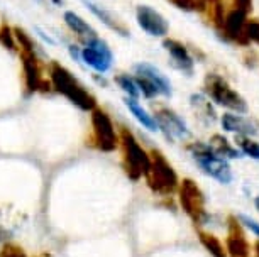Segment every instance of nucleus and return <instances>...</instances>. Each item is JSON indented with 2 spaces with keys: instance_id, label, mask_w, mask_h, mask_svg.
Wrapping results in <instances>:
<instances>
[{
  "instance_id": "72a5a7b5",
  "label": "nucleus",
  "mask_w": 259,
  "mask_h": 257,
  "mask_svg": "<svg viewBox=\"0 0 259 257\" xmlns=\"http://www.w3.org/2000/svg\"><path fill=\"white\" fill-rule=\"evenodd\" d=\"M203 6H207V4H215V2H222V0H202ZM203 12V11H202Z\"/></svg>"
},
{
  "instance_id": "412c9836",
  "label": "nucleus",
  "mask_w": 259,
  "mask_h": 257,
  "mask_svg": "<svg viewBox=\"0 0 259 257\" xmlns=\"http://www.w3.org/2000/svg\"><path fill=\"white\" fill-rule=\"evenodd\" d=\"M207 144L213 149V152L217 154V156H221L224 159H236V158H241V154H242L237 147H234V145L229 142V139H226L221 134H213Z\"/></svg>"
},
{
  "instance_id": "58836bf2",
  "label": "nucleus",
  "mask_w": 259,
  "mask_h": 257,
  "mask_svg": "<svg viewBox=\"0 0 259 257\" xmlns=\"http://www.w3.org/2000/svg\"><path fill=\"white\" fill-rule=\"evenodd\" d=\"M39 257H42V255H39Z\"/></svg>"
},
{
  "instance_id": "393cba45",
  "label": "nucleus",
  "mask_w": 259,
  "mask_h": 257,
  "mask_svg": "<svg viewBox=\"0 0 259 257\" xmlns=\"http://www.w3.org/2000/svg\"><path fill=\"white\" fill-rule=\"evenodd\" d=\"M0 44L11 53H19L16 37H14V29L9 24H2L0 26Z\"/></svg>"
},
{
  "instance_id": "39448f33",
  "label": "nucleus",
  "mask_w": 259,
  "mask_h": 257,
  "mask_svg": "<svg viewBox=\"0 0 259 257\" xmlns=\"http://www.w3.org/2000/svg\"><path fill=\"white\" fill-rule=\"evenodd\" d=\"M151 164L148 173L144 174L146 185L154 195L161 196H169L175 191H178L180 186V179L178 174L175 171V168L171 166L168 159L164 158L163 152L159 151H151L149 152Z\"/></svg>"
},
{
  "instance_id": "a211bd4d",
  "label": "nucleus",
  "mask_w": 259,
  "mask_h": 257,
  "mask_svg": "<svg viewBox=\"0 0 259 257\" xmlns=\"http://www.w3.org/2000/svg\"><path fill=\"white\" fill-rule=\"evenodd\" d=\"M221 124L224 130L232 132L236 135H249V137H252V135L257 134L256 125L241 114H234V112L224 114L221 119Z\"/></svg>"
},
{
  "instance_id": "4468645a",
  "label": "nucleus",
  "mask_w": 259,
  "mask_h": 257,
  "mask_svg": "<svg viewBox=\"0 0 259 257\" xmlns=\"http://www.w3.org/2000/svg\"><path fill=\"white\" fill-rule=\"evenodd\" d=\"M163 47L166 53L169 55V63L175 70L185 73V75H193L195 70V58L190 53V49L183 44L182 41L173 39V37H164L163 41Z\"/></svg>"
},
{
  "instance_id": "423d86ee",
  "label": "nucleus",
  "mask_w": 259,
  "mask_h": 257,
  "mask_svg": "<svg viewBox=\"0 0 259 257\" xmlns=\"http://www.w3.org/2000/svg\"><path fill=\"white\" fill-rule=\"evenodd\" d=\"M134 80L139 86L141 96L148 100H154L158 96L169 98L173 95V85L168 76L159 68H156L151 63L141 61L134 65Z\"/></svg>"
},
{
  "instance_id": "aec40b11",
  "label": "nucleus",
  "mask_w": 259,
  "mask_h": 257,
  "mask_svg": "<svg viewBox=\"0 0 259 257\" xmlns=\"http://www.w3.org/2000/svg\"><path fill=\"white\" fill-rule=\"evenodd\" d=\"M190 105H192L195 115H198L200 120H203L205 124H213L215 122V112L213 107L210 105V100L202 93H193L190 96Z\"/></svg>"
},
{
  "instance_id": "5701e85b",
  "label": "nucleus",
  "mask_w": 259,
  "mask_h": 257,
  "mask_svg": "<svg viewBox=\"0 0 259 257\" xmlns=\"http://www.w3.org/2000/svg\"><path fill=\"white\" fill-rule=\"evenodd\" d=\"M115 85L119 86V88L124 91L125 96H129V98H136L139 100L141 98V91H139V86L136 83L134 76L133 75H127V73H119V75H115Z\"/></svg>"
},
{
  "instance_id": "1a4fd4ad",
  "label": "nucleus",
  "mask_w": 259,
  "mask_h": 257,
  "mask_svg": "<svg viewBox=\"0 0 259 257\" xmlns=\"http://www.w3.org/2000/svg\"><path fill=\"white\" fill-rule=\"evenodd\" d=\"M178 200L182 205L183 212L190 217V220L195 225H205L210 220V215L207 212V200H205L203 191L193 179H183L178 186Z\"/></svg>"
},
{
  "instance_id": "6e6552de",
  "label": "nucleus",
  "mask_w": 259,
  "mask_h": 257,
  "mask_svg": "<svg viewBox=\"0 0 259 257\" xmlns=\"http://www.w3.org/2000/svg\"><path fill=\"white\" fill-rule=\"evenodd\" d=\"M22 65V75H24V86H26V93H50L53 91L50 78L46 73V65L41 60V55L29 51H19Z\"/></svg>"
},
{
  "instance_id": "f257e3e1",
  "label": "nucleus",
  "mask_w": 259,
  "mask_h": 257,
  "mask_svg": "<svg viewBox=\"0 0 259 257\" xmlns=\"http://www.w3.org/2000/svg\"><path fill=\"white\" fill-rule=\"evenodd\" d=\"M46 73L50 78L51 88L56 93L63 95L65 98L80 109L81 112H92L97 109V96L76 78L65 65L58 61H50L46 65Z\"/></svg>"
},
{
  "instance_id": "f704fd0d",
  "label": "nucleus",
  "mask_w": 259,
  "mask_h": 257,
  "mask_svg": "<svg viewBox=\"0 0 259 257\" xmlns=\"http://www.w3.org/2000/svg\"><path fill=\"white\" fill-rule=\"evenodd\" d=\"M254 205H256V210L259 212V196L254 198Z\"/></svg>"
},
{
  "instance_id": "2eb2a0df",
  "label": "nucleus",
  "mask_w": 259,
  "mask_h": 257,
  "mask_svg": "<svg viewBox=\"0 0 259 257\" xmlns=\"http://www.w3.org/2000/svg\"><path fill=\"white\" fill-rule=\"evenodd\" d=\"M226 252L227 257H251V245H249L246 234H244V229L239 224L237 217L229 218Z\"/></svg>"
},
{
  "instance_id": "4c0bfd02",
  "label": "nucleus",
  "mask_w": 259,
  "mask_h": 257,
  "mask_svg": "<svg viewBox=\"0 0 259 257\" xmlns=\"http://www.w3.org/2000/svg\"><path fill=\"white\" fill-rule=\"evenodd\" d=\"M92 2H95V0H92Z\"/></svg>"
},
{
  "instance_id": "bb28decb",
  "label": "nucleus",
  "mask_w": 259,
  "mask_h": 257,
  "mask_svg": "<svg viewBox=\"0 0 259 257\" xmlns=\"http://www.w3.org/2000/svg\"><path fill=\"white\" fill-rule=\"evenodd\" d=\"M0 257H29V255L19 244L6 242V244L0 247Z\"/></svg>"
},
{
  "instance_id": "0eeeda50",
  "label": "nucleus",
  "mask_w": 259,
  "mask_h": 257,
  "mask_svg": "<svg viewBox=\"0 0 259 257\" xmlns=\"http://www.w3.org/2000/svg\"><path fill=\"white\" fill-rule=\"evenodd\" d=\"M203 93L208 100L231 110L234 114H247V104L229 81L217 73H207L203 80Z\"/></svg>"
},
{
  "instance_id": "a878e982",
  "label": "nucleus",
  "mask_w": 259,
  "mask_h": 257,
  "mask_svg": "<svg viewBox=\"0 0 259 257\" xmlns=\"http://www.w3.org/2000/svg\"><path fill=\"white\" fill-rule=\"evenodd\" d=\"M168 2L185 12H200L202 14V11L205 9L202 0H168Z\"/></svg>"
},
{
  "instance_id": "c85d7f7f",
  "label": "nucleus",
  "mask_w": 259,
  "mask_h": 257,
  "mask_svg": "<svg viewBox=\"0 0 259 257\" xmlns=\"http://www.w3.org/2000/svg\"><path fill=\"white\" fill-rule=\"evenodd\" d=\"M226 6L232 7V9H237V11L247 14V16L252 12V0H227Z\"/></svg>"
},
{
  "instance_id": "c756f323",
  "label": "nucleus",
  "mask_w": 259,
  "mask_h": 257,
  "mask_svg": "<svg viewBox=\"0 0 259 257\" xmlns=\"http://www.w3.org/2000/svg\"><path fill=\"white\" fill-rule=\"evenodd\" d=\"M237 220L242 227H246L247 230H251L254 235L259 237V222H256L254 218L247 217V215H242V213L241 215H237Z\"/></svg>"
},
{
  "instance_id": "f3484780",
  "label": "nucleus",
  "mask_w": 259,
  "mask_h": 257,
  "mask_svg": "<svg viewBox=\"0 0 259 257\" xmlns=\"http://www.w3.org/2000/svg\"><path fill=\"white\" fill-rule=\"evenodd\" d=\"M63 22H65V26L68 27V31L76 37V42L80 46L87 44L89 41H92L94 37L99 36V32L90 26L89 21H85V19L75 11L63 12Z\"/></svg>"
},
{
  "instance_id": "7ed1b4c3",
  "label": "nucleus",
  "mask_w": 259,
  "mask_h": 257,
  "mask_svg": "<svg viewBox=\"0 0 259 257\" xmlns=\"http://www.w3.org/2000/svg\"><path fill=\"white\" fill-rule=\"evenodd\" d=\"M85 144L99 152H115L119 149V129L110 114L100 107L90 112V129Z\"/></svg>"
},
{
  "instance_id": "f03ea898",
  "label": "nucleus",
  "mask_w": 259,
  "mask_h": 257,
  "mask_svg": "<svg viewBox=\"0 0 259 257\" xmlns=\"http://www.w3.org/2000/svg\"><path fill=\"white\" fill-rule=\"evenodd\" d=\"M119 149L122 152V169H124L125 176L131 181L138 183L149 169V152L139 144L133 130H129L124 125L119 127Z\"/></svg>"
},
{
  "instance_id": "2f4dec72",
  "label": "nucleus",
  "mask_w": 259,
  "mask_h": 257,
  "mask_svg": "<svg viewBox=\"0 0 259 257\" xmlns=\"http://www.w3.org/2000/svg\"><path fill=\"white\" fill-rule=\"evenodd\" d=\"M92 80H94L97 85L104 86V88H105L107 85H109V81H107L105 75H99V73H92Z\"/></svg>"
},
{
  "instance_id": "4be33fe9",
  "label": "nucleus",
  "mask_w": 259,
  "mask_h": 257,
  "mask_svg": "<svg viewBox=\"0 0 259 257\" xmlns=\"http://www.w3.org/2000/svg\"><path fill=\"white\" fill-rule=\"evenodd\" d=\"M198 240L203 245V249L212 257H227L226 247L219 240V237H215L213 234H207L203 230H198Z\"/></svg>"
},
{
  "instance_id": "f8f14e48",
  "label": "nucleus",
  "mask_w": 259,
  "mask_h": 257,
  "mask_svg": "<svg viewBox=\"0 0 259 257\" xmlns=\"http://www.w3.org/2000/svg\"><path fill=\"white\" fill-rule=\"evenodd\" d=\"M247 17H249L247 14L226 6V12H224L222 24H221V27H219L217 34L227 42H234V44H239V46H249L251 42L247 41L246 32H244Z\"/></svg>"
},
{
  "instance_id": "c9c22d12",
  "label": "nucleus",
  "mask_w": 259,
  "mask_h": 257,
  "mask_svg": "<svg viewBox=\"0 0 259 257\" xmlns=\"http://www.w3.org/2000/svg\"><path fill=\"white\" fill-rule=\"evenodd\" d=\"M0 239H6V230L0 229Z\"/></svg>"
},
{
  "instance_id": "9b49d317",
  "label": "nucleus",
  "mask_w": 259,
  "mask_h": 257,
  "mask_svg": "<svg viewBox=\"0 0 259 257\" xmlns=\"http://www.w3.org/2000/svg\"><path fill=\"white\" fill-rule=\"evenodd\" d=\"M154 120L158 124V130L163 132V135L169 142H178V140H187L192 137L187 122L182 115H178L173 109L166 105H158L154 110Z\"/></svg>"
},
{
  "instance_id": "ddd939ff",
  "label": "nucleus",
  "mask_w": 259,
  "mask_h": 257,
  "mask_svg": "<svg viewBox=\"0 0 259 257\" xmlns=\"http://www.w3.org/2000/svg\"><path fill=\"white\" fill-rule=\"evenodd\" d=\"M136 21L138 26L151 37H166L169 32V22L163 14L151 6H138Z\"/></svg>"
},
{
  "instance_id": "6ab92c4d",
  "label": "nucleus",
  "mask_w": 259,
  "mask_h": 257,
  "mask_svg": "<svg viewBox=\"0 0 259 257\" xmlns=\"http://www.w3.org/2000/svg\"><path fill=\"white\" fill-rule=\"evenodd\" d=\"M124 105L127 107V110L131 112V115H133L146 130H149V132H156V130H158V124H156V120H154V115H151L148 110L139 104V100L125 96Z\"/></svg>"
},
{
  "instance_id": "dca6fc26",
  "label": "nucleus",
  "mask_w": 259,
  "mask_h": 257,
  "mask_svg": "<svg viewBox=\"0 0 259 257\" xmlns=\"http://www.w3.org/2000/svg\"><path fill=\"white\" fill-rule=\"evenodd\" d=\"M83 4H85V7L90 11L92 16L99 19V21L104 24L107 29H110L112 32L119 34L120 37L131 36V29L127 27V24L122 21L119 16H115L114 12L109 11L107 7L100 6V4H97V2H92V0H83Z\"/></svg>"
},
{
  "instance_id": "e433bc0d",
  "label": "nucleus",
  "mask_w": 259,
  "mask_h": 257,
  "mask_svg": "<svg viewBox=\"0 0 259 257\" xmlns=\"http://www.w3.org/2000/svg\"><path fill=\"white\" fill-rule=\"evenodd\" d=\"M254 249H256V257H259V242L256 245H254Z\"/></svg>"
},
{
  "instance_id": "9d476101",
  "label": "nucleus",
  "mask_w": 259,
  "mask_h": 257,
  "mask_svg": "<svg viewBox=\"0 0 259 257\" xmlns=\"http://www.w3.org/2000/svg\"><path fill=\"white\" fill-rule=\"evenodd\" d=\"M114 60L115 58L112 47L100 36L94 37L92 41L81 46V65L90 68L94 73L107 75L114 66Z\"/></svg>"
},
{
  "instance_id": "7c9ffc66",
  "label": "nucleus",
  "mask_w": 259,
  "mask_h": 257,
  "mask_svg": "<svg viewBox=\"0 0 259 257\" xmlns=\"http://www.w3.org/2000/svg\"><path fill=\"white\" fill-rule=\"evenodd\" d=\"M34 31H36L37 32V36L39 37H41V39L42 41H45L46 42V44H50V46H55L56 44V41L55 39H53V37L50 36V34H48L46 31H42V29L41 27H34Z\"/></svg>"
},
{
  "instance_id": "cd10ccee",
  "label": "nucleus",
  "mask_w": 259,
  "mask_h": 257,
  "mask_svg": "<svg viewBox=\"0 0 259 257\" xmlns=\"http://www.w3.org/2000/svg\"><path fill=\"white\" fill-rule=\"evenodd\" d=\"M244 32H246L249 42H254V44L259 46V21H247Z\"/></svg>"
},
{
  "instance_id": "473e14b6",
  "label": "nucleus",
  "mask_w": 259,
  "mask_h": 257,
  "mask_svg": "<svg viewBox=\"0 0 259 257\" xmlns=\"http://www.w3.org/2000/svg\"><path fill=\"white\" fill-rule=\"evenodd\" d=\"M50 2L53 4V6H56V7H61L63 4H65V0H50Z\"/></svg>"
},
{
  "instance_id": "20e7f679",
  "label": "nucleus",
  "mask_w": 259,
  "mask_h": 257,
  "mask_svg": "<svg viewBox=\"0 0 259 257\" xmlns=\"http://www.w3.org/2000/svg\"><path fill=\"white\" fill-rule=\"evenodd\" d=\"M187 151L203 174L219 181L221 185H229L232 181L234 176L231 164L227 159L217 156L207 142H200V140L190 142L187 144Z\"/></svg>"
},
{
  "instance_id": "b1692460",
  "label": "nucleus",
  "mask_w": 259,
  "mask_h": 257,
  "mask_svg": "<svg viewBox=\"0 0 259 257\" xmlns=\"http://www.w3.org/2000/svg\"><path fill=\"white\" fill-rule=\"evenodd\" d=\"M236 142L239 145V151L242 154H246V156L257 159L259 161V142L257 140H254L252 137H249V135H237Z\"/></svg>"
}]
</instances>
